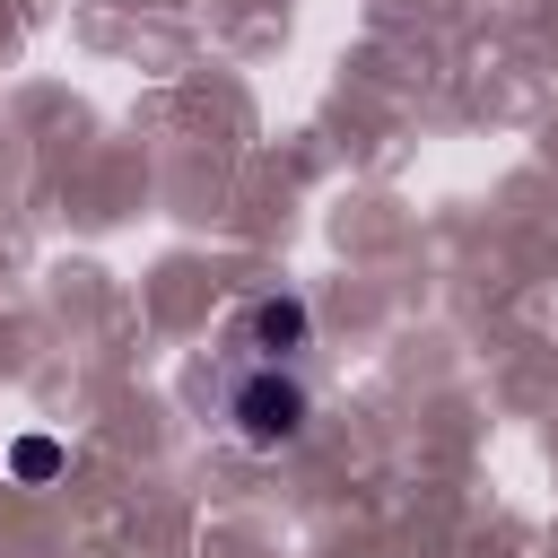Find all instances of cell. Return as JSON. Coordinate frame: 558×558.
I'll list each match as a JSON object with an SVG mask.
<instances>
[{"label":"cell","instance_id":"obj_1","mask_svg":"<svg viewBox=\"0 0 558 558\" xmlns=\"http://www.w3.org/2000/svg\"><path fill=\"white\" fill-rule=\"evenodd\" d=\"M305 384L288 375V366H253V375H235V392H227V418H235V436L244 445H296L305 436Z\"/></svg>","mask_w":558,"mask_h":558},{"label":"cell","instance_id":"obj_2","mask_svg":"<svg viewBox=\"0 0 558 558\" xmlns=\"http://www.w3.org/2000/svg\"><path fill=\"white\" fill-rule=\"evenodd\" d=\"M253 349H262V366H279L288 349H305V296H262L253 305Z\"/></svg>","mask_w":558,"mask_h":558},{"label":"cell","instance_id":"obj_3","mask_svg":"<svg viewBox=\"0 0 558 558\" xmlns=\"http://www.w3.org/2000/svg\"><path fill=\"white\" fill-rule=\"evenodd\" d=\"M9 471H17L26 488H44V480H61V471H70V453H61L52 436H17V445H9Z\"/></svg>","mask_w":558,"mask_h":558}]
</instances>
